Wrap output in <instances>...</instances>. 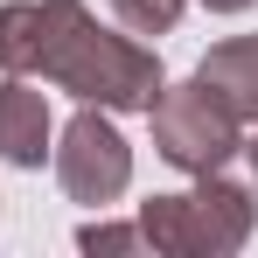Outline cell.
Listing matches in <instances>:
<instances>
[{
	"mask_svg": "<svg viewBox=\"0 0 258 258\" xmlns=\"http://www.w3.org/2000/svg\"><path fill=\"white\" fill-rule=\"evenodd\" d=\"M49 133H56V119H49V98L35 91V77H7L0 84V161L7 168H42Z\"/></svg>",
	"mask_w": 258,
	"mask_h": 258,
	"instance_id": "cell-5",
	"label": "cell"
},
{
	"mask_svg": "<svg viewBox=\"0 0 258 258\" xmlns=\"http://www.w3.org/2000/svg\"><path fill=\"white\" fill-rule=\"evenodd\" d=\"M0 70L7 77H42L105 112H147L168 70L154 49L133 35L98 28L84 0H7L0 7Z\"/></svg>",
	"mask_w": 258,
	"mask_h": 258,
	"instance_id": "cell-1",
	"label": "cell"
},
{
	"mask_svg": "<svg viewBox=\"0 0 258 258\" xmlns=\"http://www.w3.org/2000/svg\"><path fill=\"white\" fill-rule=\"evenodd\" d=\"M140 244H154L161 258H230L251 244V223H258V203L251 188L223 181L216 174H196L188 196H154L140 203Z\"/></svg>",
	"mask_w": 258,
	"mask_h": 258,
	"instance_id": "cell-2",
	"label": "cell"
},
{
	"mask_svg": "<svg viewBox=\"0 0 258 258\" xmlns=\"http://www.w3.org/2000/svg\"><path fill=\"white\" fill-rule=\"evenodd\" d=\"M112 7H119V21H126L133 35H168L188 0H112Z\"/></svg>",
	"mask_w": 258,
	"mask_h": 258,
	"instance_id": "cell-7",
	"label": "cell"
},
{
	"mask_svg": "<svg viewBox=\"0 0 258 258\" xmlns=\"http://www.w3.org/2000/svg\"><path fill=\"white\" fill-rule=\"evenodd\" d=\"M196 77H203L237 119H258V35H230V42H216L210 56H203Z\"/></svg>",
	"mask_w": 258,
	"mask_h": 258,
	"instance_id": "cell-6",
	"label": "cell"
},
{
	"mask_svg": "<svg viewBox=\"0 0 258 258\" xmlns=\"http://www.w3.org/2000/svg\"><path fill=\"white\" fill-rule=\"evenodd\" d=\"M147 119H154V154H161L168 168H181V174H216L244 147V119H237L203 77L161 84V98L147 105Z\"/></svg>",
	"mask_w": 258,
	"mask_h": 258,
	"instance_id": "cell-3",
	"label": "cell"
},
{
	"mask_svg": "<svg viewBox=\"0 0 258 258\" xmlns=\"http://www.w3.org/2000/svg\"><path fill=\"white\" fill-rule=\"evenodd\" d=\"M244 154H251V174H258V133H251V147H244Z\"/></svg>",
	"mask_w": 258,
	"mask_h": 258,
	"instance_id": "cell-10",
	"label": "cell"
},
{
	"mask_svg": "<svg viewBox=\"0 0 258 258\" xmlns=\"http://www.w3.org/2000/svg\"><path fill=\"white\" fill-rule=\"evenodd\" d=\"M49 154H56V181H63V196L84 203V210L119 203L126 181H133V147H126V133L105 119V105H84V112L63 126V147H49Z\"/></svg>",
	"mask_w": 258,
	"mask_h": 258,
	"instance_id": "cell-4",
	"label": "cell"
},
{
	"mask_svg": "<svg viewBox=\"0 0 258 258\" xmlns=\"http://www.w3.org/2000/svg\"><path fill=\"white\" fill-rule=\"evenodd\" d=\"M210 14H244V7H258V0H203Z\"/></svg>",
	"mask_w": 258,
	"mask_h": 258,
	"instance_id": "cell-9",
	"label": "cell"
},
{
	"mask_svg": "<svg viewBox=\"0 0 258 258\" xmlns=\"http://www.w3.org/2000/svg\"><path fill=\"white\" fill-rule=\"evenodd\" d=\"M77 244L84 251H140V223H84Z\"/></svg>",
	"mask_w": 258,
	"mask_h": 258,
	"instance_id": "cell-8",
	"label": "cell"
}]
</instances>
